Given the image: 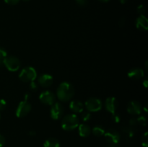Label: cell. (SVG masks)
Here are the masks:
<instances>
[{"instance_id": "16", "label": "cell", "mask_w": 148, "mask_h": 147, "mask_svg": "<svg viewBox=\"0 0 148 147\" xmlns=\"http://www.w3.org/2000/svg\"><path fill=\"white\" fill-rule=\"evenodd\" d=\"M78 133L79 135L82 138H87L91 133V128L85 123H82L78 125Z\"/></svg>"}, {"instance_id": "18", "label": "cell", "mask_w": 148, "mask_h": 147, "mask_svg": "<svg viewBox=\"0 0 148 147\" xmlns=\"http://www.w3.org/2000/svg\"><path fill=\"white\" fill-rule=\"evenodd\" d=\"M105 132V128L103 126H101V125H95L91 130V133H92V134L96 137L103 136V135H104Z\"/></svg>"}, {"instance_id": "6", "label": "cell", "mask_w": 148, "mask_h": 147, "mask_svg": "<svg viewBox=\"0 0 148 147\" xmlns=\"http://www.w3.org/2000/svg\"><path fill=\"white\" fill-rule=\"evenodd\" d=\"M32 106L28 101H22L19 103L17 109H16L15 115L17 118H24L27 116L29 112L31 111Z\"/></svg>"}, {"instance_id": "23", "label": "cell", "mask_w": 148, "mask_h": 147, "mask_svg": "<svg viewBox=\"0 0 148 147\" xmlns=\"http://www.w3.org/2000/svg\"><path fill=\"white\" fill-rule=\"evenodd\" d=\"M112 115V116H111V119H112V120L114 121V122H116V123H118V122H120V120H121V117H120L119 115H118L117 113H114V114H111Z\"/></svg>"}, {"instance_id": "17", "label": "cell", "mask_w": 148, "mask_h": 147, "mask_svg": "<svg viewBox=\"0 0 148 147\" xmlns=\"http://www.w3.org/2000/svg\"><path fill=\"white\" fill-rule=\"evenodd\" d=\"M43 147H60V142L55 138H49L43 143Z\"/></svg>"}, {"instance_id": "30", "label": "cell", "mask_w": 148, "mask_h": 147, "mask_svg": "<svg viewBox=\"0 0 148 147\" xmlns=\"http://www.w3.org/2000/svg\"><path fill=\"white\" fill-rule=\"evenodd\" d=\"M5 144V138L0 134V147H3Z\"/></svg>"}, {"instance_id": "31", "label": "cell", "mask_w": 148, "mask_h": 147, "mask_svg": "<svg viewBox=\"0 0 148 147\" xmlns=\"http://www.w3.org/2000/svg\"><path fill=\"white\" fill-rule=\"evenodd\" d=\"M125 21H126V19L124 18V17H122V18L120 19L119 21V26L122 27L125 24Z\"/></svg>"}, {"instance_id": "4", "label": "cell", "mask_w": 148, "mask_h": 147, "mask_svg": "<svg viewBox=\"0 0 148 147\" xmlns=\"http://www.w3.org/2000/svg\"><path fill=\"white\" fill-rule=\"evenodd\" d=\"M3 64L5 66L7 70L14 72L17 71L20 69L21 63L18 58L14 56H7V58L4 59Z\"/></svg>"}, {"instance_id": "29", "label": "cell", "mask_w": 148, "mask_h": 147, "mask_svg": "<svg viewBox=\"0 0 148 147\" xmlns=\"http://www.w3.org/2000/svg\"><path fill=\"white\" fill-rule=\"evenodd\" d=\"M76 3L81 7H85L88 4V0H75Z\"/></svg>"}, {"instance_id": "27", "label": "cell", "mask_w": 148, "mask_h": 147, "mask_svg": "<svg viewBox=\"0 0 148 147\" xmlns=\"http://www.w3.org/2000/svg\"><path fill=\"white\" fill-rule=\"evenodd\" d=\"M129 124H130V127H134L136 126L137 125H138V123H137V118H132V119L130 120V121H129Z\"/></svg>"}, {"instance_id": "1", "label": "cell", "mask_w": 148, "mask_h": 147, "mask_svg": "<svg viewBox=\"0 0 148 147\" xmlns=\"http://www.w3.org/2000/svg\"><path fill=\"white\" fill-rule=\"evenodd\" d=\"M75 95L73 85L67 82H63L59 85L56 90V97L61 102H68Z\"/></svg>"}, {"instance_id": "21", "label": "cell", "mask_w": 148, "mask_h": 147, "mask_svg": "<svg viewBox=\"0 0 148 147\" xmlns=\"http://www.w3.org/2000/svg\"><path fill=\"white\" fill-rule=\"evenodd\" d=\"M142 146L143 147H148V136L147 132H145L142 137Z\"/></svg>"}, {"instance_id": "7", "label": "cell", "mask_w": 148, "mask_h": 147, "mask_svg": "<svg viewBox=\"0 0 148 147\" xmlns=\"http://www.w3.org/2000/svg\"><path fill=\"white\" fill-rule=\"evenodd\" d=\"M64 112V107L60 102H55L53 105H51V108L50 110L51 118L54 120H57L62 118L63 116Z\"/></svg>"}, {"instance_id": "28", "label": "cell", "mask_w": 148, "mask_h": 147, "mask_svg": "<svg viewBox=\"0 0 148 147\" xmlns=\"http://www.w3.org/2000/svg\"><path fill=\"white\" fill-rule=\"evenodd\" d=\"M30 90L33 91V92H36V91L38 89L37 84H36L35 82H30Z\"/></svg>"}, {"instance_id": "34", "label": "cell", "mask_w": 148, "mask_h": 147, "mask_svg": "<svg viewBox=\"0 0 148 147\" xmlns=\"http://www.w3.org/2000/svg\"><path fill=\"white\" fill-rule=\"evenodd\" d=\"M30 98V95H29L28 93L25 94V101H28V99Z\"/></svg>"}, {"instance_id": "33", "label": "cell", "mask_w": 148, "mask_h": 147, "mask_svg": "<svg viewBox=\"0 0 148 147\" xmlns=\"http://www.w3.org/2000/svg\"><path fill=\"white\" fill-rule=\"evenodd\" d=\"M29 135H30V136H31V137H33V136H35V135H36V132H35L34 131H30V132H29Z\"/></svg>"}, {"instance_id": "8", "label": "cell", "mask_w": 148, "mask_h": 147, "mask_svg": "<svg viewBox=\"0 0 148 147\" xmlns=\"http://www.w3.org/2000/svg\"><path fill=\"white\" fill-rule=\"evenodd\" d=\"M39 99L44 105H52L56 102V96L53 92L49 90H46L40 94Z\"/></svg>"}, {"instance_id": "22", "label": "cell", "mask_w": 148, "mask_h": 147, "mask_svg": "<svg viewBox=\"0 0 148 147\" xmlns=\"http://www.w3.org/2000/svg\"><path fill=\"white\" fill-rule=\"evenodd\" d=\"M137 120L138 125L145 126L147 124V119H146V118L145 116H140L139 118H137Z\"/></svg>"}, {"instance_id": "35", "label": "cell", "mask_w": 148, "mask_h": 147, "mask_svg": "<svg viewBox=\"0 0 148 147\" xmlns=\"http://www.w3.org/2000/svg\"><path fill=\"white\" fill-rule=\"evenodd\" d=\"M119 2L122 4H126V3L127 2V0H119Z\"/></svg>"}, {"instance_id": "13", "label": "cell", "mask_w": 148, "mask_h": 147, "mask_svg": "<svg viewBox=\"0 0 148 147\" xmlns=\"http://www.w3.org/2000/svg\"><path fill=\"white\" fill-rule=\"evenodd\" d=\"M127 75L132 80H140L144 77L145 71L141 68H133L129 71Z\"/></svg>"}, {"instance_id": "25", "label": "cell", "mask_w": 148, "mask_h": 147, "mask_svg": "<svg viewBox=\"0 0 148 147\" xmlns=\"http://www.w3.org/2000/svg\"><path fill=\"white\" fill-rule=\"evenodd\" d=\"M7 108V102L4 99H0V111H3Z\"/></svg>"}, {"instance_id": "19", "label": "cell", "mask_w": 148, "mask_h": 147, "mask_svg": "<svg viewBox=\"0 0 148 147\" xmlns=\"http://www.w3.org/2000/svg\"><path fill=\"white\" fill-rule=\"evenodd\" d=\"M80 118L83 122H88L90 120L91 118V114L89 111H82L81 112V115H80Z\"/></svg>"}, {"instance_id": "38", "label": "cell", "mask_w": 148, "mask_h": 147, "mask_svg": "<svg viewBox=\"0 0 148 147\" xmlns=\"http://www.w3.org/2000/svg\"><path fill=\"white\" fill-rule=\"evenodd\" d=\"M0 120H1V114H0Z\"/></svg>"}, {"instance_id": "2", "label": "cell", "mask_w": 148, "mask_h": 147, "mask_svg": "<svg viewBox=\"0 0 148 147\" xmlns=\"http://www.w3.org/2000/svg\"><path fill=\"white\" fill-rule=\"evenodd\" d=\"M79 125V120L76 114H68L62 120V129L66 131H72L76 129Z\"/></svg>"}, {"instance_id": "36", "label": "cell", "mask_w": 148, "mask_h": 147, "mask_svg": "<svg viewBox=\"0 0 148 147\" xmlns=\"http://www.w3.org/2000/svg\"><path fill=\"white\" fill-rule=\"evenodd\" d=\"M98 1H100L101 2H103V3H106V2H108L110 0H98Z\"/></svg>"}, {"instance_id": "9", "label": "cell", "mask_w": 148, "mask_h": 147, "mask_svg": "<svg viewBox=\"0 0 148 147\" xmlns=\"http://www.w3.org/2000/svg\"><path fill=\"white\" fill-rule=\"evenodd\" d=\"M105 139L109 144H117L120 141V134L114 129H108L104 133Z\"/></svg>"}, {"instance_id": "37", "label": "cell", "mask_w": 148, "mask_h": 147, "mask_svg": "<svg viewBox=\"0 0 148 147\" xmlns=\"http://www.w3.org/2000/svg\"><path fill=\"white\" fill-rule=\"evenodd\" d=\"M23 1H25V2H27V1H30V0H23Z\"/></svg>"}, {"instance_id": "14", "label": "cell", "mask_w": 148, "mask_h": 147, "mask_svg": "<svg viewBox=\"0 0 148 147\" xmlns=\"http://www.w3.org/2000/svg\"><path fill=\"white\" fill-rule=\"evenodd\" d=\"M137 29L141 31H146L148 29V20L145 15H140L135 20Z\"/></svg>"}, {"instance_id": "24", "label": "cell", "mask_w": 148, "mask_h": 147, "mask_svg": "<svg viewBox=\"0 0 148 147\" xmlns=\"http://www.w3.org/2000/svg\"><path fill=\"white\" fill-rule=\"evenodd\" d=\"M137 12L140 14V15H144L145 12V7L143 4H140L137 7Z\"/></svg>"}, {"instance_id": "32", "label": "cell", "mask_w": 148, "mask_h": 147, "mask_svg": "<svg viewBox=\"0 0 148 147\" xmlns=\"http://www.w3.org/2000/svg\"><path fill=\"white\" fill-rule=\"evenodd\" d=\"M143 84L144 85V86L145 88L147 87V85H148V80H147V79H145L144 81H143Z\"/></svg>"}, {"instance_id": "12", "label": "cell", "mask_w": 148, "mask_h": 147, "mask_svg": "<svg viewBox=\"0 0 148 147\" xmlns=\"http://www.w3.org/2000/svg\"><path fill=\"white\" fill-rule=\"evenodd\" d=\"M53 82V78L51 75L48 74H43L39 76L38 83L41 86L44 88H48L52 85Z\"/></svg>"}, {"instance_id": "15", "label": "cell", "mask_w": 148, "mask_h": 147, "mask_svg": "<svg viewBox=\"0 0 148 147\" xmlns=\"http://www.w3.org/2000/svg\"><path fill=\"white\" fill-rule=\"evenodd\" d=\"M69 108L74 113H81L84 110V104L81 101L72 100L69 103Z\"/></svg>"}, {"instance_id": "11", "label": "cell", "mask_w": 148, "mask_h": 147, "mask_svg": "<svg viewBox=\"0 0 148 147\" xmlns=\"http://www.w3.org/2000/svg\"><path fill=\"white\" fill-rule=\"evenodd\" d=\"M118 101H117L116 98L114 97H108L106 99L105 108L111 114L115 113L117 108H118Z\"/></svg>"}, {"instance_id": "10", "label": "cell", "mask_w": 148, "mask_h": 147, "mask_svg": "<svg viewBox=\"0 0 148 147\" xmlns=\"http://www.w3.org/2000/svg\"><path fill=\"white\" fill-rule=\"evenodd\" d=\"M143 108L141 103L136 100H133L129 102L127 107V112L133 115H140L143 110Z\"/></svg>"}, {"instance_id": "3", "label": "cell", "mask_w": 148, "mask_h": 147, "mask_svg": "<svg viewBox=\"0 0 148 147\" xmlns=\"http://www.w3.org/2000/svg\"><path fill=\"white\" fill-rule=\"evenodd\" d=\"M37 71L35 68L32 66H26L23 68L19 74V78L20 80L25 83L34 82L35 79L37 78Z\"/></svg>"}, {"instance_id": "5", "label": "cell", "mask_w": 148, "mask_h": 147, "mask_svg": "<svg viewBox=\"0 0 148 147\" xmlns=\"http://www.w3.org/2000/svg\"><path fill=\"white\" fill-rule=\"evenodd\" d=\"M85 106L87 110L90 112H95L101 110L103 104L100 99L96 97H90L85 102Z\"/></svg>"}, {"instance_id": "20", "label": "cell", "mask_w": 148, "mask_h": 147, "mask_svg": "<svg viewBox=\"0 0 148 147\" xmlns=\"http://www.w3.org/2000/svg\"><path fill=\"white\" fill-rule=\"evenodd\" d=\"M7 53L5 49H4L3 48H0V66L3 65L4 59L7 58Z\"/></svg>"}, {"instance_id": "26", "label": "cell", "mask_w": 148, "mask_h": 147, "mask_svg": "<svg viewBox=\"0 0 148 147\" xmlns=\"http://www.w3.org/2000/svg\"><path fill=\"white\" fill-rule=\"evenodd\" d=\"M6 4L9 5H16L20 1V0H4Z\"/></svg>"}]
</instances>
